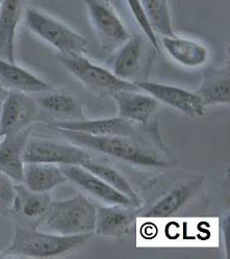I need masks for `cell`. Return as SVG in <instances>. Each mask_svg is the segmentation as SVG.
I'll list each match as a JSON object with an SVG mask.
<instances>
[{
	"label": "cell",
	"instance_id": "1",
	"mask_svg": "<svg viewBox=\"0 0 230 259\" xmlns=\"http://www.w3.org/2000/svg\"><path fill=\"white\" fill-rule=\"evenodd\" d=\"M93 234L62 235L16 224L10 245L0 257L54 258L79 250Z\"/></svg>",
	"mask_w": 230,
	"mask_h": 259
},
{
	"label": "cell",
	"instance_id": "2",
	"mask_svg": "<svg viewBox=\"0 0 230 259\" xmlns=\"http://www.w3.org/2000/svg\"><path fill=\"white\" fill-rule=\"evenodd\" d=\"M70 142L83 148H88L131 164L145 168H168L170 162L160 157L155 151L124 136H92L88 134L57 131Z\"/></svg>",
	"mask_w": 230,
	"mask_h": 259
},
{
	"label": "cell",
	"instance_id": "3",
	"mask_svg": "<svg viewBox=\"0 0 230 259\" xmlns=\"http://www.w3.org/2000/svg\"><path fill=\"white\" fill-rule=\"evenodd\" d=\"M96 206L84 194L79 193L70 199L52 201L50 208L37 229L62 234H94Z\"/></svg>",
	"mask_w": 230,
	"mask_h": 259
},
{
	"label": "cell",
	"instance_id": "4",
	"mask_svg": "<svg viewBox=\"0 0 230 259\" xmlns=\"http://www.w3.org/2000/svg\"><path fill=\"white\" fill-rule=\"evenodd\" d=\"M24 20L31 32L62 55L79 57L89 52L90 42L87 38L40 10L27 9L24 14Z\"/></svg>",
	"mask_w": 230,
	"mask_h": 259
},
{
	"label": "cell",
	"instance_id": "5",
	"mask_svg": "<svg viewBox=\"0 0 230 259\" xmlns=\"http://www.w3.org/2000/svg\"><path fill=\"white\" fill-rule=\"evenodd\" d=\"M59 62L85 88L100 98H112L121 91H141L133 82L117 77L111 71L92 63L85 55L67 57L60 54Z\"/></svg>",
	"mask_w": 230,
	"mask_h": 259
},
{
	"label": "cell",
	"instance_id": "6",
	"mask_svg": "<svg viewBox=\"0 0 230 259\" xmlns=\"http://www.w3.org/2000/svg\"><path fill=\"white\" fill-rule=\"evenodd\" d=\"M89 19L102 50L116 52L131 33L109 0H84Z\"/></svg>",
	"mask_w": 230,
	"mask_h": 259
},
{
	"label": "cell",
	"instance_id": "7",
	"mask_svg": "<svg viewBox=\"0 0 230 259\" xmlns=\"http://www.w3.org/2000/svg\"><path fill=\"white\" fill-rule=\"evenodd\" d=\"M92 156L83 147L43 138L29 137L23 158L25 162H43L57 165H81Z\"/></svg>",
	"mask_w": 230,
	"mask_h": 259
},
{
	"label": "cell",
	"instance_id": "8",
	"mask_svg": "<svg viewBox=\"0 0 230 259\" xmlns=\"http://www.w3.org/2000/svg\"><path fill=\"white\" fill-rule=\"evenodd\" d=\"M133 83L139 88V90L146 92L159 102L173 107L187 117L199 118L204 115L205 107L199 96L193 92L175 85L146 80H138Z\"/></svg>",
	"mask_w": 230,
	"mask_h": 259
},
{
	"label": "cell",
	"instance_id": "9",
	"mask_svg": "<svg viewBox=\"0 0 230 259\" xmlns=\"http://www.w3.org/2000/svg\"><path fill=\"white\" fill-rule=\"evenodd\" d=\"M36 110L37 103L32 97L21 92L10 91L0 109V137L30 128Z\"/></svg>",
	"mask_w": 230,
	"mask_h": 259
},
{
	"label": "cell",
	"instance_id": "10",
	"mask_svg": "<svg viewBox=\"0 0 230 259\" xmlns=\"http://www.w3.org/2000/svg\"><path fill=\"white\" fill-rule=\"evenodd\" d=\"M140 207L107 204L97 206L94 233L105 237H123L136 226Z\"/></svg>",
	"mask_w": 230,
	"mask_h": 259
},
{
	"label": "cell",
	"instance_id": "11",
	"mask_svg": "<svg viewBox=\"0 0 230 259\" xmlns=\"http://www.w3.org/2000/svg\"><path fill=\"white\" fill-rule=\"evenodd\" d=\"M52 201L50 193H35L23 183H16L12 215L18 220V224L36 228L46 217Z\"/></svg>",
	"mask_w": 230,
	"mask_h": 259
},
{
	"label": "cell",
	"instance_id": "12",
	"mask_svg": "<svg viewBox=\"0 0 230 259\" xmlns=\"http://www.w3.org/2000/svg\"><path fill=\"white\" fill-rule=\"evenodd\" d=\"M61 168L68 181L74 183L75 186L81 188L84 192L92 195L100 201H103L105 204L136 206L129 198L119 193L118 191L113 190L98 176H96L87 169L83 168L82 165H61Z\"/></svg>",
	"mask_w": 230,
	"mask_h": 259
},
{
	"label": "cell",
	"instance_id": "13",
	"mask_svg": "<svg viewBox=\"0 0 230 259\" xmlns=\"http://www.w3.org/2000/svg\"><path fill=\"white\" fill-rule=\"evenodd\" d=\"M55 131H69L88 134L92 136H124L132 137L136 134L133 123L123 119L105 118V119H82L73 121H54L50 124Z\"/></svg>",
	"mask_w": 230,
	"mask_h": 259
},
{
	"label": "cell",
	"instance_id": "14",
	"mask_svg": "<svg viewBox=\"0 0 230 259\" xmlns=\"http://www.w3.org/2000/svg\"><path fill=\"white\" fill-rule=\"evenodd\" d=\"M29 137L30 128H27L0 139V172L10 177L15 183L23 182L25 165L23 154Z\"/></svg>",
	"mask_w": 230,
	"mask_h": 259
},
{
	"label": "cell",
	"instance_id": "15",
	"mask_svg": "<svg viewBox=\"0 0 230 259\" xmlns=\"http://www.w3.org/2000/svg\"><path fill=\"white\" fill-rule=\"evenodd\" d=\"M201 184V179L195 178L179 182L175 187L161 196L160 199L144 210H139V217L164 219L175 214L191 198Z\"/></svg>",
	"mask_w": 230,
	"mask_h": 259
},
{
	"label": "cell",
	"instance_id": "16",
	"mask_svg": "<svg viewBox=\"0 0 230 259\" xmlns=\"http://www.w3.org/2000/svg\"><path fill=\"white\" fill-rule=\"evenodd\" d=\"M145 45L141 34L131 33L130 38L117 50L111 63V72L117 77L135 82L142 72Z\"/></svg>",
	"mask_w": 230,
	"mask_h": 259
},
{
	"label": "cell",
	"instance_id": "17",
	"mask_svg": "<svg viewBox=\"0 0 230 259\" xmlns=\"http://www.w3.org/2000/svg\"><path fill=\"white\" fill-rule=\"evenodd\" d=\"M118 106L119 117L132 123L148 124L160 108V102L139 91H121L112 96Z\"/></svg>",
	"mask_w": 230,
	"mask_h": 259
},
{
	"label": "cell",
	"instance_id": "18",
	"mask_svg": "<svg viewBox=\"0 0 230 259\" xmlns=\"http://www.w3.org/2000/svg\"><path fill=\"white\" fill-rule=\"evenodd\" d=\"M0 83L9 91L21 92L27 95L43 94L52 90L48 82L33 73L3 59H0Z\"/></svg>",
	"mask_w": 230,
	"mask_h": 259
},
{
	"label": "cell",
	"instance_id": "19",
	"mask_svg": "<svg viewBox=\"0 0 230 259\" xmlns=\"http://www.w3.org/2000/svg\"><path fill=\"white\" fill-rule=\"evenodd\" d=\"M24 0H2L0 7V59L15 62L17 28L23 14Z\"/></svg>",
	"mask_w": 230,
	"mask_h": 259
},
{
	"label": "cell",
	"instance_id": "20",
	"mask_svg": "<svg viewBox=\"0 0 230 259\" xmlns=\"http://www.w3.org/2000/svg\"><path fill=\"white\" fill-rule=\"evenodd\" d=\"M204 107L230 102L229 65L209 67L204 71L202 81L196 91Z\"/></svg>",
	"mask_w": 230,
	"mask_h": 259
},
{
	"label": "cell",
	"instance_id": "21",
	"mask_svg": "<svg viewBox=\"0 0 230 259\" xmlns=\"http://www.w3.org/2000/svg\"><path fill=\"white\" fill-rule=\"evenodd\" d=\"M61 165L43 162H25L23 184L35 193H50L67 182Z\"/></svg>",
	"mask_w": 230,
	"mask_h": 259
},
{
	"label": "cell",
	"instance_id": "22",
	"mask_svg": "<svg viewBox=\"0 0 230 259\" xmlns=\"http://www.w3.org/2000/svg\"><path fill=\"white\" fill-rule=\"evenodd\" d=\"M37 106L60 121H73L85 119L82 102L66 92L49 91L40 94L36 99Z\"/></svg>",
	"mask_w": 230,
	"mask_h": 259
},
{
	"label": "cell",
	"instance_id": "23",
	"mask_svg": "<svg viewBox=\"0 0 230 259\" xmlns=\"http://www.w3.org/2000/svg\"><path fill=\"white\" fill-rule=\"evenodd\" d=\"M163 46L170 57L179 65L186 68L202 67L208 60V50L205 46L176 34L163 36Z\"/></svg>",
	"mask_w": 230,
	"mask_h": 259
},
{
	"label": "cell",
	"instance_id": "24",
	"mask_svg": "<svg viewBox=\"0 0 230 259\" xmlns=\"http://www.w3.org/2000/svg\"><path fill=\"white\" fill-rule=\"evenodd\" d=\"M81 165L91 173L98 176L113 190L118 191L119 193L129 198L136 206L141 207V201L138 197V194L132 189L130 183L124 178V176H122L116 169L111 168V166L107 164L96 161L93 159V157L88 158Z\"/></svg>",
	"mask_w": 230,
	"mask_h": 259
},
{
	"label": "cell",
	"instance_id": "25",
	"mask_svg": "<svg viewBox=\"0 0 230 259\" xmlns=\"http://www.w3.org/2000/svg\"><path fill=\"white\" fill-rule=\"evenodd\" d=\"M147 20L156 34L173 36L175 32L172 27L169 0H140Z\"/></svg>",
	"mask_w": 230,
	"mask_h": 259
},
{
	"label": "cell",
	"instance_id": "26",
	"mask_svg": "<svg viewBox=\"0 0 230 259\" xmlns=\"http://www.w3.org/2000/svg\"><path fill=\"white\" fill-rule=\"evenodd\" d=\"M126 3L128 5V8L131 12L133 18H135V20L137 21L138 25L144 32L147 41L152 45L153 48H156L157 50H160V45L158 42L157 34L155 33V31L152 30V28L147 20V17L145 15L144 9L141 5L140 0H126Z\"/></svg>",
	"mask_w": 230,
	"mask_h": 259
},
{
	"label": "cell",
	"instance_id": "27",
	"mask_svg": "<svg viewBox=\"0 0 230 259\" xmlns=\"http://www.w3.org/2000/svg\"><path fill=\"white\" fill-rule=\"evenodd\" d=\"M15 182L0 172V215H12V208L15 200Z\"/></svg>",
	"mask_w": 230,
	"mask_h": 259
},
{
	"label": "cell",
	"instance_id": "28",
	"mask_svg": "<svg viewBox=\"0 0 230 259\" xmlns=\"http://www.w3.org/2000/svg\"><path fill=\"white\" fill-rule=\"evenodd\" d=\"M9 93H10V91L8 89H6L2 83H0V109H2L3 104H4L5 100L7 99Z\"/></svg>",
	"mask_w": 230,
	"mask_h": 259
},
{
	"label": "cell",
	"instance_id": "29",
	"mask_svg": "<svg viewBox=\"0 0 230 259\" xmlns=\"http://www.w3.org/2000/svg\"><path fill=\"white\" fill-rule=\"evenodd\" d=\"M0 7H2V0H0Z\"/></svg>",
	"mask_w": 230,
	"mask_h": 259
},
{
	"label": "cell",
	"instance_id": "30",
	"mask_svg": "<svg viewBox=\"0 0 230 259\" xmlns=\"http://www.w3.org/2000/svg\"><path fill=\"white\" fill-rule=\"evenodd\" d=\"M0 139H2V137H0Z\"/></svg>",
	"mask_w": 230,
	"mask_h": 259
}]
</instances>
